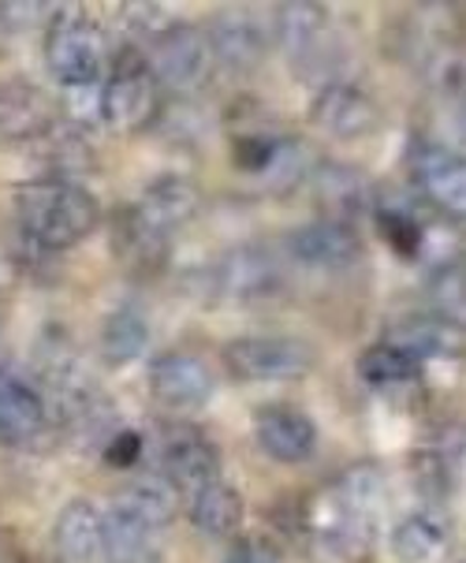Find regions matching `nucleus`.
Returning <instances> with one entry per match:
<instances>
[{
	"mask_svg": "<svg viewBox=\"0 0 466 563\" xmlns=\"http://www.w3.org/2000/svg\"><path fill=\"white\" fill-rule=\"evenodd\" d=\"M176 500L179 493L168 485L160 474H149V478H135L127 489L120 493L116 508H123L127 515H135L138 522H146L149 530H168L176 519Z\"/></svg>",
	"mask_w": 466,
	"mask_h": 563,
	"instance_id": "obj_23",
	"label": "nucleus"
},
{
	"mask_svg": "<svg viewBox=\"0 0 466 563\" xmlns=\"http://www.w3.org/2000/svg\"><path fill=\"white\" fill-rule=\"evenodd\" d=\"M277 42L299 68H321L336 53L329 12L321 4H284L277 8Z\"/></svg>",
	"mask_w": 466,
	"mask_h": 563,
	"instance_id": "obj_13",
	"label": "nucleus"
},
{
	"mask_svg": "<svg viewBox=\"0 0 466 563\" xmlns=\"http://www.w3.org/2000/svg\"><path fill=\"white\" fill-rule=\"evenodd\" d=\"M15 221L37 251H68L98 228L101 206L75 179L45 176L15 190Z\"/></svg>",
	"mask_w": 466,
	"mask_h": 563,
	"instance_id": "obj_2",
	"label": "nucleus"
},
{
	"mask_svg": "<svg viewBox=\"0 0 466 563\" xmlns=\"http://www.w3.org/2000/svg\"><path fill=\"white\" fill-rule=\"evenodd\" d=\"M377 224L396 254L414 257L422 251V228H418L411 213H403V209H377Z\"/></svg>",
	"mask_w": 466,
	"mask_h": 563,
	"instance_id": "obj_28",
	"label": "nucleus"
},
{
	"mask_svg": "<svg viewBox=\"0 0 466 563\" xmlns=\"http://www.w3.org/2000/svg\"><path fill=\"white\" fill-rule=\"evenodd\" d=\"M310 187L318 190L321 202L332 209L329 217H336V221H347L366 198V179L344 165H321L318 172L310 168Z\"/></svg>",
	"mask_w": 466,
	"mask_h": 563,
	"instance_id": "obj_26",
	"label": "nucleus"
},
{
	"mask_svg": "<svg viewBox=\"0 0 466 563\" xmlns=\"http://www.w3.org/2000/svg\"><path fill=\"white\" fill-rule=\"evenodd\" d=\"M45 399L31 380L0 366V448H23L42 437Z\"/></svg>",
	"mask_w": 466,
	"mask_h": 563,
	"instance_id": "obj_17",
	"label": "nucleus"
},
{
	"mask_svg": "<svg viewBox=\"0 0 466 563\" xmlns=\"http://www.w3.org/2000/svg\"><path fill=\"white\" fill-rule=\"evenodd\" d=\"M385 500V482L377 466H355L344 478L329 485V493L318 496L310 515V533L321 552L332 560L358 563L374 549L377 508Z\"/></svg>",
	"mask_w": 466,
	"mask_h": 563,
	"instance_id": "obj_1",
	"label": "nucleus"
},
{
	"mask_svg": "<svg viewBox=\"0 0 466 563\" xmlns=\"http://www.w3.org/2000/svg\"><path fill=\"white\" fill-rule=\"evenodd\" d=\"M213 369L190 351H168L149 366V393L160 407L198 410L213 399Z\"/></svg>",
	"mask_w": 466,
	"mask_h": 563,
	"instance_id": "obj_11",
	"label": "nucleus"
},
{
	"mask_svg": "<svg viewBox=\"0 0 466 563\" xmlns=\"http://www.w3.org/2000/svg\"><path fill=\"white\" fill-rule=\"evenodd\" d=\"M430 299H433V310L441 313V318L459 321V313H463V273H459V265H444L441 273H433Z\"/></svg>",
	"mask_w": 466,
	"mask_h": 563,
	"instance_id": "obj_29",
	"label": "nucleus"
},
{
	"mask_svg": "<svg viewBox=\"0 0 466 563\" xmlns=\"http://www.w3.org/2000/svg\"><path fill=\"white\" fill-rule=\"evenodd\" d=\"M444 545V522L430 511H414L392 530V552L399 563H422Z\"/></svg>",
	"mask_w": 466,
	"mask_h": 563,
	"instance_id": "obj_27",
	"label": "nucleus"
},
{
	"mask_svg": "<svg viewBox=\"0 0 466 563\" xmlns=\"http://www.w3.org/2000/svg\"><path fill=\"white\" fill-rule=\"evenodd\" d=\"M142 455V437L131 433V429H116L112 437H104V463L120 466V471H131Z\"/></svg>",
	"mask_w": 466,
	"mask_h": 563,
	"instance_id": "obj_31",
	"label": "nucleus"
},
{
	"mask_svg": "<svg viewBox=\"0 0 466 563\" xmlns=\"http://www.w3.org/2000/svg\"><path fill=\"white\" fill-rule=\"evenodd\" d=\"M254 441L277 463H307L318 452V426L295 407H262L254 418Z\"/></svg>",
	"mask_w": 466,
	"mask_h": 563,
	"instance_id": "obj_15",
	"label": "nucleus"
},
{
	"mask_svg": "<svg viewBox=\"0 0 466 563\" xmlns=\"http://www.w3.org/2000/svg\"><path fill=\"white\" fill-rule=\"evenodd\" d=\"M243 493L224 478L202 485L198 493H190V522L209 538H232L243 527Z\"/></svg>",
	"mask_w": 466,
	"mask_h": 563,
	"instance_id": "obj_20",
	"label": "nucleus"
},
{
	"mask_svg": "<svg viewBox=\"0 0 466 563\" xmlns=\"http://www.w3.org/2000/svg\"><path fill=\"white\" fill-rule=\"evenodd\" d=\"M284 284V269L265 246H235L213 265V291L228 302H262L277 295Z\"/></svg>",
	"mask_w": 466,
	"mask_h": 563,
	"instance_id": "obj_8",
	"label": "nucleus"
},
{
	"mask_svg": "<svg viewBox=\"0 0 466 563\" xmlns=\"http://www.w3.org/2000/svg\"><path fill=\"white\" fill-rule=\"evenodd\" d=\"M101 563H160V533L112 504L101 515Z\"/></svg>",
	"mask_w": 466,
	"mask_h": 563,
	"instance_id": "obj_18",
	"label": "nucleus"
},
{
	"mask_svg": "<svg viewBox=\"0 0 466 563\" xmlns=\"http://www.w3.org/2000/svg\"><path fill=\"white\" fill-rule=\"evenodd\" d=\"M49 128V104L26 82H8L0 90V139H37Z\"/></svg>",
	"mask_w": 466,
	"mask_h": 563,
	"instance_id": "obj_21",
	"label": "nucleus"
},
{
	"mask_svg": "<svg viewBox=\"0 0 466 563\" xmlns=\"http://www.w3.org/2000/svg\"><path fill=\"white\" fill-rule=\"evenodd\" d=\"M224 563H284V549L273 538H240L232 541V549L224 552Z\"/></svg>",
	"mask_w": 466,
	"mask_h": 563,
	"instance_id": "obj_30",
	"label": "nucleus"
},
{
	"mask_svg": "<svg viewBox=\"0 0 466 563\" xmlns=\"http://www.w3.org/2000/svg\"><path fill=\"white\" fill-rule=\"evenodd\" d=\"M310 120L318 123L332 139H366L369 131H377L380 109L366 90L351 82H325L310 101Z\"/></svg>",
	"mask_w": 466,
	"mask_h": 563,
	"instance_id": "obj_12",
	"label": "nucleus"
},
{
	"mask_svg": "<svg viewBox=\"0 0 466 563\" xmlns=\"http://www.w3.org/2000/svg\"><path fill=\"white\" fill-rule=\"evenodd\" d=\"M53 545L64 563H101V511L75 496L53 522Z\"/></svg>",
	"mask_w": 466,
	"mask_h": 563,
	"instance_id": "obj_19",
	"label": "nucleus"
},
{
	"mask_svg": "<svg viewBox=\"0 0 466 563\" xmlns=\"http://www.w3.org/2000/svg\"><path fill=\"white\" fill-rule=\"evenodd\" d=\"M98 93H101V120L120 131L146 128L157 117L160 86L154 79V71H149L146 56L123 53L112 64L109 79L98 86Z\"/></svg>",
	"mask_w": 466,
	"mask_h": 563,
	"instance_id": "obj_6",
	"label": "nucleus"
},
{
	"mask_svg": "<svg viewBox=\"0 0 466 563\" xmlns=\"http://www.w3.org/2000/svg\"><path fill=\"white\" fill-rule=\"evenodd\" d=\"M414 184L425 198L444 209L448 217H459L466 206V168L459 154H452L441 142H418L411 154Z\"/></svg>",
	"mask_w": 466,
	"mask_h": 563,
	"instance_id": "obj_14",
	"label": "nucleus"
},
{
	"mask_svg": "<svg viewBox=\"0 0 466 563\" xmlns=\"http://www.w3.org/2000/svg\"><path fill=\"white\" fill-rule=\"evenodd\" d=\"M399 347H407L418 358H455L463 347V329L459 321H448L441 313H430V318H411L403 329L396 332Z\"/></svg>",
	"mask_w": 466,
	"mask_h": 563,
	"instance_id": "obj_25",
	"label": "nucleus"
},
{
	"mask_svg": "<svg viewBox=\"0 0 466 563\" xmlns=\"http://www.w3.org/2000/svg\"><path fill=\"white\" fill-rule=\"evenodd\" d=\"M209 49L217 64H228L232 71H254L269 53V26L251 8H224L213 15V26L206 31Z\"/></svg>",
	"mask_w": 466,
	"mask_h": 563,
	"instance_id": "obj_10",
	"label": "nucleus"
},
{
	"mask_svg": "<svg viewBox=\"0 0 466 563\" xmlns=\"http://www.w3.org/2000/svg\"><path fill=\"white\" fill-rule=\"evenodd\" d=\"M149 347V321L135 307L112 310L101 324V355L109 366H131Z\"/></svg>",
	"mask_w": 466,
	"mask_h": 563,
	"instance_id": "obj_24",
	"label": "nucleus"
},
{
	"mask_svg": "<svg viewBox=\"0 0 466 563\" xmlns=\"http://www.w3.org/2000/svg\"><path fill=\"white\" fill-rule=\"evenodd\" d=\"M146 64L154 71L157 86H173V90H198L202 82H209V75L217 68L209 37L195 23L160 26Z\"/></svg>",
	"mask_w": 466,
	"mask_h": 563,
	"instance_id": "obj_7",
	"label": "nucleus"
},
{
	"mask_svg": "<svg viewBox=\"0 0 466 563\" xmlns=\"http://www.w3.org/2000/svg\"><path fill=\"white\" fill-rule=\"evenodd\" d=\"M425 362L411 355L407 347L399 343H374V347L363 351L358 358V377L366 380L369 388H403V385H414L422 377Z\"/></svg>",
	"mask_w": 466,
	"mask_h": 563,
	"instance_id": "obj_22",
	"label": "nucleus"
},
{
	"mask_svg": "<svg viewBox=\"0 0 466 563\" xmlns=\"http://www.w3.org/2000/svg\"><path fill=\"white\" fill-rule=\"evenodd\" d=\"M195 213H198V187L184 176H160L127 209L123 243L131 246V257L160 254L176 235V228H184Z\"/></svg>",
	"mask_w": 466,
	"mask_h": 563,
	"instance_id": "obj_3",
	"label": "nucleus"
},
{
	"mask_svg": "<svg viewBox=\"0 0 466 563\" xmlns=\"http://www.w3.org/2000/svg\"><path fill=\"white\" fill-rule=\"evenodd\" d=\"M288 246L295 262L313 273H344L363 262V235L351 228V221H336V217L302 224Z\"/></svg>",
	"mask_w": 466,
	"mask_h": 563,
	"instance_id": "obj_9",
	"label": "nucleus"
},
{
	"mask_svg": "<svg viewBox=\"0 0 466 563\" xmlns=\"http://www.w3.org/2000/svg\"><path fill=\"white\" fill-rule=\"evenodd\" d=\"M160 478L176 493H198L202 485L221 478V455L198 433H176L160 448Z\"/></svg>",
	"mask_w": 466,
	"mask_h": 563,
	"instance_id": "obj_16",
	"label": "nucleus"
},
{
	"mask_svg": "<svg viewBox=\"0 0 466 563\" xmlns=\"http://www.w3.org/2000/svg\"><path fill=\"white\" fill-rule=\"evenodd\" d=\"M313 351L295 336H240L224 347V369L243 385H273V380L302 377Z\"/></svg>",
	"mask_w": 466,
	"mask_h": 563,
	"instance_id": "obj_5",
	"label": "nucleus"
},
{
	"mask_svg": "<svg viewBox=\"0 0 466 563\" xmlns=\"http://www.w3.org/2000/svg\"><path fill=\"white\" fill-rule=\"evenodd\" d=\"M109 60V42L104 31L82 12L56 15L45 31V64H49L53 79L64 90H79V86H98Z\"/></svg>",
	"mask_w": 466,
	"mask_h": 563,
	"instance_id": "obj_4",
	"label": "nucleus"
}]
</instances>
